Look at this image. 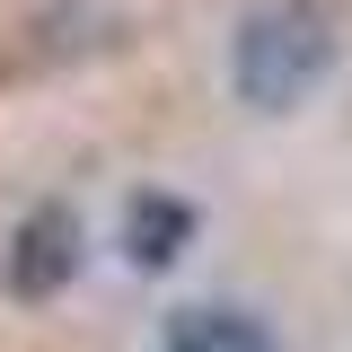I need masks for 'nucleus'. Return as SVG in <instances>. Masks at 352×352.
Listing matches in <instances>:
<instances>
[{
  "label": "nucleus",
  "instance_id": "nucleus-1",
  "mask_svg": "<svg viewBox=\"0 0 352 352\" xmlns=\"http://www.w3.org/2000/svg\"><path fill=\"white\" fill-rule=\"evenodd\" d=\"M335 71V18L317 9V0H264L238 18V44H229V80L247 106L264 115H282V106H300L308 88Z\"/></svg>",
  "mask_w": 352,
  "mask_h": 352
},
{
  "label": "nucleus",
  "instance_id": "nucleus-2",
  "mask_svg": "<svg viewBox=\"0 0 352 352\" xmlns=\"http://www.w3.org/2000/svg\"><path fill=\"white\" fill-rule=\"evenodd\" d=\"M71 273H80V220H71V203H36L18 220V247H9V291L53 300Z\"/></svg>",
  "mask_w": 352,
  "mask_h": 352
},
{
  "label": "nucleus",
  "instance_id": "nucleus-3",
  "mask_svg": "<svg viewBox=\"0 0 352 352\" xmlns=\"http://www.w3.org/2000/svg\"><path fill=\"white\" fill-rule=\"evenodd\" d=\"M168 352H273L247 308H176L168 317Z\"/></svg>",
  "mask_w": 352,
  "mask_h": 352
},
{
  "label": "nucleus",
  "instance_id": "nucleus-4",
  "mask_svg": "<svg viewBox=\"0 0 352 352\" xmlns=\"http://www.w3.org/2000/svg\"><path fill=\"white\" fill-rule=\"evenodd\" d=\"M185 238H194V212L168 203V194H141V203L124 212V256H132V264H176V256H185Z\"/></svg>",
  "mask_w": 352,
  "mask_h": 352
}]
</instances>
